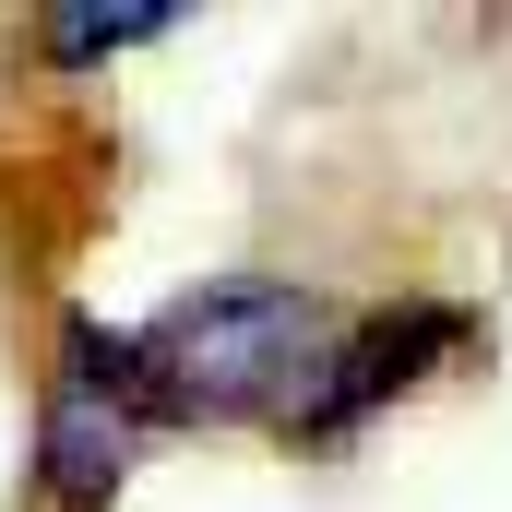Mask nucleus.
<instances>
[{"label": "nucleus", "instance_id": "1", "mask_svg": "<svg viewBox=\"0 0 512 512\" xmlns=\"http://www.w3.org/2000/svg\"><path fill=\"white\" fill-rule=\"evenodd\" d=\"M346 346V310L322 286L286 274H215L191 298H167L155 322H131V382L155 405V429H298V405L322 393Z\"/></svg>", "mask_w": 512, "mask_h": 512}, {"label": "nucleus", "instance_id": "2", "mask_svg": "<svg viewBox=\"0 0 512 512\" xmlns=\"http://www.w3.org/2000/svg\"><path fill=\"white\" fill-rule=\"evenodd\" d=\"M155 441V405L131 382V334L60 322L48 393H36V501L48 512H108L131 489V453Z\"/></svg>", "mask_w": 512, "mask_h": 512}, {"label": "nucleus", "instance_id": "3", "mask_svg": "<svg viewBox=\"0 0 512 512\" xmlns=\"http://www.w3.org/2000/svg\"><path fill=\"white\" fill-rule=\"evenodd\" d=\"M465 346V310H441V298H405V310H370V322H346V346H334V370L322 393L298 405V453H334V441H358L370 417H382L393 393H417L441 358Z\"/></svg>", "mask_w": 512, "mask_h": 512}, {"label": "nucleus", "instance_id": "4", "mask_svg": "<svg viewBox=\"0 0 512 512\" xmlns=\"http://www.w3.org/2000/svg\"><path fill=\"white\" fill-rule=\"evenodd\" d=\"M179 12H36V48L48 60H120V48H155Z\"/></svg>", "mask_w": 512, "mask_h": 512}]
</instances>
